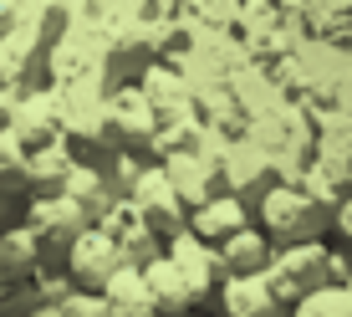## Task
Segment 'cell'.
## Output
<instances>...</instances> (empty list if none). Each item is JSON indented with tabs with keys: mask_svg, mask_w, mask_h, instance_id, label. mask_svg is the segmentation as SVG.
Returning <instances> with one entry per match:
<instances>
[{
	"mask_svg": "<svg viewBox=\"0 0 352 317\" xmlns=\"http://www.w3.org/2000/svg\"><path fill=\"white\" fill-rule=\"evenodd\" d=\"M332 230H337V236H342L347 246H352V190L332 205Z\"/></svg>",
	"mask_w": 352,
	"mask_h": 317,
	"instance_id": "17",
	"label": "cell"
},
{
	"mask_svg": "<svg viewBox=\"0 0 352 317\" xmlns=\"http://www.w3.org/2000/svg\"><path fill=\"white\" fill-rule=\"evenodd\" d=\"M291 317H352V287L347 282H322L307 297L291 302Z\"/></svg>",
	"mask_w": 352,
	"mask_h": 317,
	"instance_id": "14",
	"label": "cell"
},
{
	"mask_svg": "<svg viewBox=\"0 0 352 317\" xmlns=\"http://www.w3.org/2000/svg\"><path fill=\"white\" fill-rule=\"evenodd\" d=\"M271 256H276V241L265 236L261 221H250L245 230H235V236L220 241V266H225V276L265 272V266H271Z\"/></svg>",
	"mask_w": 352,
	"mask_h": 317,
	"instance_id": "10",
	"label": "cell"
},
{
	"mask_svg": "<svg viewBox=\"0 0 352 317\" xmlns=\"http://www.w3.org/2000/svg\"><path fill=\"white\" fill-rule=\"evenodd\" d=\"M118 266H123V246H118L113 230H102L97 221L67 246V276L77 287H87V292H102Z\"/></svg>",
	"mask_w": 352,
	"mask_h": 317,
	"instance_id": "5",
	"label": "cell"
},
{
	"mask_svg": "<svg viewBox=\"0 0 352 317\" xmlns=\"http://www.w3.org/2000/svg\"><path fill=\"white\" fill-rule=\"evenodd\" d=\"M164 169H168V179H174V190L184 194L189 210L214 194V169L199 158V149H174V154L164 158Z\"/></svg>",
	"mask_w": 352,
	"mask_h": 317,
	"instance_id": "13",
	"label": "cell"
},
{
	"mask_svg": "<svg viewBox=\"0 0 352 317\" xmlns=\"http://www.w3.org/2000/svg\"><path fill=\"white\" fill-rule=\"evenodd\" d=\"M143 276H148V292H153V302H159V317H174V312H194L199 307V292L189 287V276L174 266V256L159 251L153 261H143Z\"/></svg>",
	"mask_w": 352,
	"mask_h": 317,
	"instance_id": "9",
	"label": "cell"
},
{
	"mask_svg": "<svg viewBox=\"0 0 352 317\" xmlns=\"http://www.w3.org/2000/svg\"><path fill=\"white\" fill-rule=\"evenodd\" d=\"M62 190H67V194H77V200L87 205L92 221L107 210V205H113V200H107V190H102V174H97V169H87V164H72V174H67V185H62Z\"/></svg>",
	"mask_w": 352,
	"mask_h": 317,
	"instance_id": "15",
	"label": "cell"
},
{
	"mask_svg": "<svg viewBox=\"0 0 352 317\" xmlns=\"http://www.w3.org/2000/svg\"><path fill=\"white\" fill-rule=\"evenodd\" d=\"M62 317H113V307H107V297H102V292L77 287V292H72V297L62 302Z\"/></svg>",
	"mask_w": 352,
	"mask_h": 317,
	"instance_id": "16",
	"label": "cell"
},
{
	"mask_svg": "<svg viewBox=\"0 0 352 317\" xmlns=\"http://www.w3.org/2000/svg\"><path fill=\"white\" fill-rule=\"evenodd\" d=\"M41 251H46V241L36 236L26 221L6 225V230H0V272H6V282H36V272H41Z\"/></svg>",
	"mask_w": 352,
	"mask_h": 317,
	"instance_id": "12",
	"label": "cell"
},
{
	"mask_svg": "<svg viewBox=\"0 0 352 317\" xmlns=\"http://www.w3.org/2000/svg\"><path fill=\"white\" fill-rule=\"evenodd\" d=\"M347 287H352V276H347Z\"/></svg>",
	"mask_w": 352,
	"mask_h": 317,
	"instance_id": "21",
	"label": "cell"
},
{
	"mask_svg": "<svg viewBox=\"0 0 352 317\" xmlns=\"http://www.w3.org/2000/svg\"><path fill=\"white\" fill-rule=\"evenodd\" d=\"M265 282H271L276 297L291 307V302L307 297L311 287L332 282V251L322 246V236L317 241H291V246H276L271 266H265Z\"/></svg>",
	"mask_w": 352,
	"mask_h": 317,
	"instance_id": "2",
	"label": "cell"
},
{
	"mask_svg": "<svg viewBox=\"0 0 352 317\" xmlns=\"http://www.w3.org/2000/svg\"><path fill=\"white\" fill-rule=\"evenodd\" d=\"M245 225H250V200L235 194V190H214L210 200H199L189 210V230H199L214 246H220L225 236H235V230H245Z\"/></svg>",
	"mask_w": 352,
	"mask_h": 317,
	"instance_id": "8",
	"label": "cell"
},
{
	"mask_svg": "<svg viewBox=\"0 0 352 317\" xmlns=\"http://www.w3.org/2000/svg\"><path fill=\"white\" fill-rule=\"evenodd\" d=\"M128 200H133V210L143 215L159 236L168 241L179 225H189V205H184V194L174 190V179H168V169L164 164H148V169H138V179L128 185Z\"/></svg>",
	"mask_w": 352,
	"mask_h": 317,
	"instance_id": "3",
	"label": "cell"
},
{
	"mask_svg": "<svg viewBox=\"0 0 352 317\" xmlns=\"http://www.w3.org/2000/svg\"><path fill=\"white\" fill-rule=\"evenodd\" d=\"M220 307H225V317H291V307L276 297V287L265 282V272L225 276L220 282Z\"/></svg>",
	"mask_w": 352,
	"mask_h": 317,
	"instance_id": "7",
	"label": "cell"
},
{
	"mask_svg": "<svg viewBox=\"0 0 352 317\" xmlns=\"http://www.w3.org/2000/svg\"><path fill=\"white\" fill-rule=\"evenodd\" d=\"M256 221L276 246H291V241H317L322 225H332V210L301 185H271L256 200Z\"/></svg>",
	"mask_w": 352,
	"mask_h": 317,
	"instance_id": "1",
	"label": "cell"
},
{
	"mask_svg": "<svg viewBox=\"0 0 352 317\" xmlns=\"http://www.w3.org/2000/svg\"><path fill=\"white\" fill-rule=\"evenodd\" d=\"M0 282H6V272H0Z\"/></svg>",
	"mask_w": 352,
	"mask_h": 317,
	"instance_id": "20",
	"label": "cell"
},
{
	"mask_svg": "<svg viewBox=\"0 0 352 317\" xmlns=\"http://www.w3.org/2000/svg\"><path fill=\"white\" fill-rule=\"evenodd\" d=\"M26 225L46 241V246L67 251L72 241L92 225V210L77 200V194H67V190H41V194L31 200V210H26Z\"/></svg>",
	"mask_w": 352,
	"mask_h": 317,
	"instance_id": "4",
	"label": "cell"
},
{
	"mask_svg": "<svg viewBox=\"0 0 352 317\" xmlns=\"http://www.w3.org/2000/svg\"><path fill=\"white\" fill-rule=\"evenodd\" d=\"M174 317H189V312H174Z\"/></svg>",
	"mask_w": 352,
	"mask_h": 317,
	"instance_id": "19",
	"label": "cell"
},
{
	"mask_svg": "<svg viewBox=\"0 0 352 317\" xmlns=\"http://www.w3.org/2000/svg\"><path fill=\"white\" fill-rule=\"evenodd\" d=\"M164 251L174 256V266L189 276V287L199 292V297H210L214 287L225 282V266H220V246L214 241H204L199 230H189V225H179L174 236L164 241Z\"/></svg>",
	"mask_w": 352,
	"mask_h": 317,
	"instance_id": "6",
	"label": "cell"
},
{
	"mask_svg": "<svg viewBox=\"0 0 352 317\" xmlns=\"http://www.w3.org/2000/svg\"><path fill=\"white\" fill-rule=\"evenodd\" d=\"M102 297H107V307H113V317H159L148 276H143V266H133V261H123L113 276H107Z\"/></svg>",
	"mask_w": 352,
	"mask_h": 317,
	"instance_id": "11",
	"label": "cell"
},
{
	"mask_svg": "<svg viewBox=\"0 0 352 317\" xmlns=\"http://www.w3.org/2000/svg\"><path fill=\"white\" fill-rule=\"evenodd\" d=\"M199 6H204V16H210V21H230L235 0H199Z\"/></svg>",
	"mask_w": 352,
	"mask_h": 317,
	"instance_id": "18",
	"label": "cell"
}]
</instances>
